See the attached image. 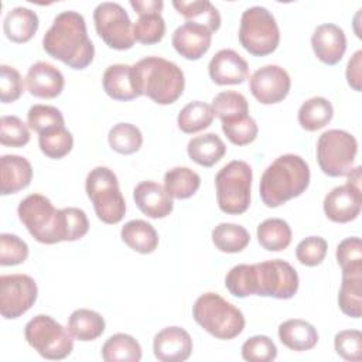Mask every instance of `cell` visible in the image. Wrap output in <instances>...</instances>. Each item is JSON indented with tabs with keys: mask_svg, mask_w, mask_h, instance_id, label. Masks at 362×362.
<instances>
[{
	"mask_svg": "<svg viewBox=\"0 0 362 362\" xmlns=\"http://www.w3.org/2000/svg\"><path fill=\"white\" fill-rule=\"evenodd\" d=\"M297 270L281 259L233 266L225 276V287L239 298L247 296L293 298L298 291Z\"/></svg>",
	"mask_w": 362,
	"mask_h": 362,
	"instance_id": "cell-1",
	"label": "cell"
},
{
	"mask_svg": "<svg viewBox=\"0 0 362 362\" xmlns=\"http://www.w3.org/2000/svg\"><path fill=\"white\" fill-rule=\"evenodd\" d=\"M44 51L72 69H85L95 57V45L88 35L86 21L78 11L57 14L42 37Z\"/></svg>",
	"mask_w": 362,
	"mask_h": 362,
	"instance_id": "cell-2",
	"label": "cell"
},
{
	"mask_svg": "<svg viewBox=\"0 0 362 362\" xmlns=\"http://www.w3.org/2000/svg\"><path fill=\"white\" fill-rule=\"evenodd\" d=\"M310 167L297 154L277 157L262 174L259 194L263 204L277 208L287 201L300 197L310 185Z\"/></svg>",
	"mask_w": 362,
	"mask_h": 362,
	"instance_id": "cell-3",
	"label": "cell"
},
{
	"mask_svg": "<svg viewBox=\"0 0 362 362\" xmlns=\"http://www.w3.org/2000/svg\"><path fill=\"white\" fill-rule=\"evenodd\" d=\"M132 66L140 93L153 102L171 105L182 95L185 78L177 64L161 57H146Z\"/></svg>",
	"mask_w": 362,
	"mask_h": 362,
	"instance_id": "cell-4",
	"label": "cell"
},
{
	"mask_svg": "<svg viewBox=\"0 0 362 362\" xmlns=\"http://www.w3.org/2000/svg\"><path fill=\"white\" fill-rule=\"evenodd\" d=\"M195 322L218 339H233L245 329L243 313L218 293L201 294L192 305Z\"/></svg>",
	"mask_w": 362,
	"mask_h": 362,
	"instance_id": "cell-5",
	"label": "cell"
},
{
	"mask_svg": "<svg viewBox=\"0 0 362 362\" xmlns=\"http://www.w3.org/2000/svg\"><path fill=\"white\" fill-rule=\"evenodd\" d=\"M17 214L21 223L37 242L44 245L65 242L62 209H57L45 195H27L20 201Z\"/></svg>",
	"mask_w": 362,
	"mask_h": 362,
	"instance_id": "cell-6",
	"label": "cell"
},
{
	"mask_svg": "<svg viewBox=\"0 0 362 362\" xmlns=\"http://www.w3.org/2000/svg\"><path fill=\"white\" fill-rule=\"evenodd\" d=\"M85 189L99 221L107 225H116L124 218L126 201L113 170L103 165L90 170L86 175Z\"/></svg>",
	"mask_w": 362,
	"mask_h": 362,
	"instance_id": "cell-7",
	"label": "cell"
},
{
	"mask_svg": "<svg viewBox=\"0 0 362 362\" xmlns=\"http://www.w3.org/2000/svg\"><path fill=\"white\" fill-rule=\"evenodd\" d=\"M253 173L250 165L242 160L229 161L215 175L216 202L222 212L240 215L250 205Z\"/></svg>",
	"mask_w": 362,
	"mask_h": 362,
	"instance_id": "cell-8",
	"label": "cell"
},
{
	"mask_svg": "<svg viewBox=\"0 0 362 362\" xmlns=\"http://www.w3.org/2000/svg\"><path fill=\"white\" fill-rule=\"evenodd\" d=\"M239 42L253 57H266L276 51L280 30L272 11L262 6H252L242 13Z\"/></svg>",
	"mask_w": 362,
	"mask_h": 362,
	"instance_id": "cell-9",
	"label": "cell"
},
{
	"mask_svg": "<svg viewBox=\"0 0 362 362\" xmlns=\"http://www.w3.org/2000/svg\"><path fill=\"white\" fill-rule=\"evenodd\" d=\"M27 344L42 358L51 361L65 359L74 349V337L52 317L38 314L24 328Z\"/></svg>",
	"mask_w": 362,
	"mask_h": 362,
	"instance_id": "cell-10",
	"label": "cell"
},
{
	"mask_svg": "<svg viewBox=\"0 0 362 362\" xmlns=\"http://www.w3.org/2000/svg\"><path fill=\"white\" fill-rule=\"evenodd\" d=\"M358 153V141L354 134L331 129L324 132L317 141V161L328 177H344L352 168Z\"/></svg>",
	"mask_w": 362,
	"mask_h": 362,
	"instance_id": "cell-11",
	"label": "cell"
},
{
	"mask_svg": "<svg viewBox=\"0 0 362 362\" xmlns=\"http://www.w3.org/2000/svg\"><path fill=\"white\" fill-rule=\"evenodd\" d=\"M93 23L98 35L109 48L124 51L134 45L133 23L119 3H99L93 10Z\"/></svg>",
	"mask_w": 362,
	"mask_h": 362,
	"instance_id": "cell-12",
	"label": "cell"
},
{
	"mask_svg": "<svg viewBox=\"0 0 362 362\" xmlns=\"http://www.w3.org/2000/svg\"><path fill=\"white\" fill-rule=\"evenodd\" d=\"M38 287L28 274L0 276V314L6 320H16L25 314L37 301Z\"/></svg>",
	"mask_w": 362,
	"mask_h": 362,
	"instance_id": "cell-13",
	"label": "cell"
},
{
	"mask_svg": "<svg viewBox=\"0 0 362 362\" xmlns=\"http://www.w3.org/2000/svg\"><path fill=\"white\" fill-rule=\"evenodd\" d=\"M291 88L288 72L279 65H264L249 79V89L262 105H274L287 98Z\"/></svg>",
	"mask_w": 362,
	"mask_h": 362,
	"instance_id": "cell-14",
	"label": "cell"
},
{
	"mask_svg": "<svg viewBox=\"0 0 362 362\" xmlns=\"http://www.w3.org/2000/svg\"><path fill=\"white\" fill-rule=\"evenodd\" d=\"M154 356L161 362H182L192 354V338L181 327H165L154 335Z\"/></svg>",
	"mask_w": 362,
	"mask_h": 362,
	"instance_id": "cell-15",
	"label": "cell"
},
{
	"mask_svg": "<svg viewBox=\"0 0 362 362\" xmlns=\"http://www.w3.org/2000/svg\"><path fill=\"white\" fill-rule=\"evenodd\" d=\"M212 33L197 23L185 21L175 28L171 37V44L174 49L189 61H197L202 58L211 48Z\"/></svg>",
	"mask_w": 362,
	"mask_h": 362,
	"instance_id": "cell-16",
	"label": "cell"
},
{
	"mask_svg": "<svg viewBox=\"0 0 362 362\" xmlns=\"http://www.w3.org/2000/svg\"><path fill=\"white\" fill-rule=\"evenodd\" d=\"M208 72L216 85H240L249 76V65L235 49L223 48L211 58Z\"/></svg>",
	"mask_w": 362,
	"mask_h": 362,
	"instance_id": "cell-17",
	"label": "cell"
},
{
	"mask_svg": "<svg viewBox=\"0 0 362 362\" xmlns=\"http://www.w3.org/2000/svg\"><path fill=\"white\" fill-rule=\"evenodd\" d=\"M322 206L329 221L337 223L351 222L361 214L362 192L346 184L338 185L325 195Z\"/></svg>",
	"mask_w": 362,
	"mask_h": 362,
	"instance_id": "cell-18",
	"label": "cell"
},
{
	"mask_svg": "<svg viewBox=\"0 0 362 362\" xmlns=\"http://www.w3.org/2000/svg\"><path fill=\"white\" fill-rule=\"evenodd\" d=\"M311 45L315 57L321 62L335 65L342 59L346 51V37L339 25L325 23L320 24L314 30L311 35Z\"/></svg>",
	"mask_w": 362,
	"mask_h": 362,
	"instance_id": "cell-19",
	"label": "cell"
},
{
	"mask_svg": "<svg viewBox=\"0 0 362 362\" xmlns=\"http://www.w3.org/2000/svg\"><path fill=\"white\" fill-rule=\"evenodd\" d=\"M25 85L28 92L35 98L54 99L61 95L65 79L57 66L45 61H38L28 68Z\"/></svg>",
	"mask_w": 362,
	"mask_h": 362,
	"instance_id": "cell-20",
	"label": "cell"
},
{
	"mask_svg": "<svg viewBox=\"0 0 362 362\" xmlns=\"http://www.w3.org/2000/svg\"><path fill=\"white\" fill-rule=\"evenodd\" d=\"M133 199L137 208L153 219L165 218L173 212V198L167 194L163 185L147 180L139 182L133 189Z\"/></svg>",
	"mask_w": 362,
	"mask_h": 362,
	"instance_id": "cell-21",
	"label": "cell"
},
{
	"mask_svg": "<svg viewBox=\"0 0 362 362\" xmlns=\"http://www.w3.org/2000/svg\"><path fill=\"white\" fill-rule=\"evenodd\" d=\"M102 85L106 95L115 100L126 102L141 96L134 79L133 66L127 64L109 65L103 72Z\"/></svg>",
	"mask_w": 362,
	"mask_h": 362,
	"instance_id": "cell-22",
	"label": "cell"
},
{
	"mask_svg": "<svg viewBox=\"0 0 362 362\" xmlns=\"http://www.w3.org/2000/svg\"><path fill=\"white\" fill-rule=\"evenodd\" d=\"M33 180V167L25 157L4 154L0 158V194H17Z\"/></svg>",
	"mask_w": 362,
	"mask_h": 362,
	"instance_id": "cell-23",
	"label": "cell"
},
{
	"mask_svg": "<svg viewBox=\"0 0 362 362\" xmlns=\"http://www.w3.org/2000/svg\"><path fill=\"white\" fill-rule=\"evenodd\" d=\"M277 334L284 346L297 352L313 349L320 338L317 328L301 318H291L281 322Z\"/></svg>",
	"mask_w": 362,
	"mask_h": 362,
	"instance_id": "cell-24",
	"label": "cell"
},
{
	"mask_svg": "<svg viewBox=\"0 0 362 362\" xmlns=\"http://www.w3.org/2000/svg\"><path fill=\"white\" fill-rule=\"evenodd\" d=\"M40 25V20L35 11L31 8L18 6L11 8L3 21V31L6 37L17 44L30 41Z\"/></svg>",
	"mask_w": 362,
	"mask_h": 362,
	"instance_id": "cell-25",
	"label": "cell"
},
{
	"mask_svg": "<svg viewBox=\"0 0 362 362\" xmlns=\"http://www.w3.org/2000/svg\"><path fill=\"white\" fill-rule=\"evenodd\" d=\"M122 240L134 252L141 255L153 253L158 246V235L154 226L143 219H132L122 226Z\"/></svg>",
	"mask_w": 362,
	"mask_h": 362,
	"instance_id": "cell-26",
	"label": "cell"
},
{
	"mask_svg": "<svg viewBox=\"0 0 362 362\" xmlns=\"http://www.w3.org/2000/svg\"><path fill=\"white\" fill-rule=\"evenodd\" d=\"M187 153L194 163L202 167H212L226 154V146L218 134L205 133L188 141Z\"/></svg>",
	"mask_w": 362,
	"mask_h": 362,
	"instance_id": "cell-27",
	"label": "cell"
},
{
	"mask_svg": "<svg viewBox=\"0 0 362 362\" xmlns=\"http://www.w3.org/2000/svg\"><path fill=\"white\" fill-rule=\"evenodd\" d=\"M106 328L105 318L89 308H78L68 318V329L71 335L82 342L98 339Z\"/></svg>",
	"mask_w": 362,
	"mask_h": 362,
	"instance_id": "cell-28",
	"label": "cell"
},
{
	"mask_svg": "<svg viewBox=\"0 0 362 362\" xmlns=\"http://www.w3.org/2000/svg\"><path fill=\"white\" fill-rule=\"evenodd\" d=\"M175 10L189 23H197L215 33L221 27V14L218 8L208 0H174Z\"/></svg>",
	"mask_w": 362,
	"mask_h": 362,
	"instance_id": "cell-29",
	"label": "cell"
},
{
	"mask_svg": "<svg viewBox=\"0 0 362 362\" xmlns=\"http://www.w3.org/2000/svg\"><path fill=\"white\" fill-rule=\"evenodd\" d=\"M332 103L322 96H314L307 99L301 103L297 113L300 126L307 132H317L325 127L332 120Z\"/></svg>",
	"mask_w": 362,
	"mask_h": 362,
	"instance_id": "cell-30",
	"label": "cell"
},
{
	"mask_svg": "<svg viewBox=\"0 0 362 362\" xmlns=\"http://www.w3.org/2000/svg\"><path fill=\"white\" fill-rule=\"evenodd\" d=\"M100 354L105 362H139L143 355L139 341L123 332L109 337Z\"/></svg>",
	"mask_w": 362,
	"mask_h": 362,
	"instance_id": "cell-31",
	"label": "cell"
},
{
	"mask_svg": "<svg viewBox=\"0 0 362 362\" xmlns=\"http://www.w3.org/2000/svg\"><path fill=\"white\" fill-rule=\"evenodd\" d=\"M290 225L280 218H267L257 226V240L269 252H281L291 243Z\"/></svg>",
	"mask_w": 362,
	"mask_h": 362,
	"instance_id": "cell-32",
	"label": "cell"
},
{
	"mask_svg": "<svg viewBox=\"0 0 362 362\" xmlns=\"http://www.w3.org/2000/svg\"><path fill=\"white\" fill-rule=\"evenodd\" d=\"M339 310L352 318L362 315V272L342 273L341 288L338 293Z\"/></svg>",
	"mask_w": 362,
	"mask_h": 362,
	"instance_id": "cell-33",
	"label": "cell"
},
{
	"mask_svg": "<svg viewBox=\"0 0 362 362\" xmlns=\"http://www.w3.org/2000/svg\"><path fill=\"white\" fill-rule=\"evenodd\" d=\"M201 185V177L188 167H174L164 174V189L171 198H191Z\"/></svg>",
	"mask_w": 362,
	"mask_h": 362,
	"instance_id": "cell-34",
	"label": "cell"
},
{
	"mask_svg": "<svg viewBox=\"0 0 362 362\" xmlns=\"http://www.w3.org/2000/svg\"><path fill=\"white\" fill-rule=\"evenodd\" d=\"M214 117H215V113L211 105L201 100H194L187 103L180 110L177 117V124L182 133L194 134L209 127L214 122Z\"/></svg>",
	"mask_w": 362,
	"mask_h": 362,
	"instance_id": "cell-35",
	"label": "cell"
},
{
	"mask_svg": "<svg viewBox=\"0 0 362 362\" xmlns=\"http://www.w3.org/2000/svg\"><path fill=\"white\" fill-rule=\"evenodd\" d=\"M212 242L215 247L223 253H238L246 249L250 235L246 228L238 223L222 222L212 229Z\"/></svg>",
	"mask_w": 362,
	"mask_h": 362,
	"instance_id": "cell-36",
	"label": "cell"
},
{
	"mask_svg": "<svg viewBox=\"0 0 362 362\" xmlns=\"http://www.w3.org/2000/svg\"><path fill=\"white\" fill-rule=\"evenodd\" d=\"M107 141L112 150L127 156L140 150L143 134L140 129L132 123H117L109 130Z\"/></svg>",
	"mask_w": 362,
	"mask_h": 362,
	"instance_id": "cell-37",
	"label": "cell"
},
{
	"mask_svg": "<svg viewBox=\"0 0 362 362\" xmlns=\"http://www.w3.org/2000/svg\"><path fill=\"white\" fill-rule=\"evenodd\" d=\"M38 146L44 156L59 160L71 153L74 147V137L65 126H61L38 134Z\"/></svg>",
	"mask_w": 362,
	"mask_h": 362,
	"instance_id": "cell-38",
	"label": "cell"
},
{
	"mask_svg": "<svg viewBox=\"0 0 362 362\" xmlns=\"http://www.w3.org/2000/svg\"><path fill=\"white\" fill-rule=\"evenodd\" d=\"M211 106L215 116L221 119V123L249 115V103L246 98L235 90L219 92L214 96Z\"/></svg>",
	"mask_w": 362,
	"mask_h": 362,
	"instance_id": "cell-39",
	"label": "cell"
},
{
	"mask_svg": "<svg viewBox=\"0 0 362 362\" xmlns=\"http://www.w3.org/2000/svg\"><path fill=\"white\" fill-rule=\"evenodd\" d=\"M165 34V21L158 11L140 14L137 21L133 24V37L134 41L151 45L163 40Z\"/></svg>",
	"mask_w": 362,
	"mask_h": 362,
	"instance_id": "cell-40",
	"label": "cell"
},
{
	"mask_svg": "<svg viewBox=\"0 0 362 362\" xmlns=\"http://www.w3.org/2000/svg\"><path fill=\"white\" fill-rule=\"evenodd\" d=\"M27 124L38 134L65 124L59 109L49 105H33L27 113Z\"/></svg>",
	"mask_w": 362,
	"mask_h": 362,
	"instance_id": "cell-41",
	"label": "cell"
},
{
	"mask_svg": "<svg viewBox=\"0 0 362 362\" xmlns=\"http://www.w3.org/2000/svg\"><path fill=\"white\" fill-rule=\"evenodd\" d=\"M222 132L228 140L235 146H246L256 140L259 127L249 115L236 117L233 120L222 122Z\"/></svg>",
	"mask_w": 362,
	"mask_h": 362,
	"instance_id": "cell-42",
	"label": "cell"
},
{
	"mask_svg": "<svg viewBox=\"0 0 362 362\" xmlns=\"http://www.w3.org/2000/svg\"><path fill=\"white\" fill-rule=\"evenodd\" d=\"M337 262L342 273L362 272V245L361 238L351 236L345 238L337 246Z\"/></svg>",
	"mask_w": 362,
	"mask_h": 362,
	"instance_id": "cell-43",
	"label": "cell"
},
{
	"mask_svg": "<svg viewBox=\"0 0 362 362\" xmlns=\"http://www.w3.org/2000/svg\"><path fill=\"white\" fill-rule=\"evenodd\" d=\"M242 358L249 362H272L277 356V346L267 335H253L242 345Z\"/></svg>",
	"mask_w": 362,
	"mask_h": 362,
	"instance_id": "cell-44",
	"label": "cell"
},
{
	"mask_svg": "<svg viewBox=\"0 0 362 362\" xmlns=\"http://www.w3.org/2000/svg\"><path fill=\"white\" fill-rule=\"evenodd\" d=\"M28 126L17 116H1L0 143L8 147H24L30 141Z\"/></svg>",
	"mask_w": 362,
	"mask_h": 362,
	"instance_id": "cell-45",
	"label": "cell"
},
{
	"mask_svg": "<svg viewBox=\"0 0 362 362\" xmlns=\"http://www.w3.org/2000/svg\"><path fill=\"white\" fill-rule=\"evenodd\" d=\"M28 245L13 233L0 235V264L1 266H17L27 260Z\"/></svg>",
	"mask_w": 362,
	"mask_h": 362,
	"instance_id": "cell-46",
	"label": "cell"
},
{
	"mask_svg": "<svg viewBox=\"0 0 362 362\" xmlns=\"http://www.w3.org/2000/svg\"><path fill=\"white\" fill-rule=\"evenodd\" d=\"M328 243L321 236H308L303 239L296 247L297 260L308 267H314L322 263L327 256Z\"/></svg>",
	"mask_w": 362,
	"mask_h": 362,
	"instance_id": "cell-47",
	"label": "cell"
},
{
	"mask_svg": "<svg viewBox=\"0 0 362 362\" xmlns=\"http://www.w3.org/2000/svg\"><path fill=\"white\" fill-rule=\"evenodd\" d=\"M334 348L342 359L359 362L362 359V332L359 329L339 331L334 338Z\"/></svg>",
	"mask_w": 362,
	"mask_h": 362,
	"instance_id": "cell-48",
	"label": "cell"
},
{
	"mask_svg": "<svg viewBox=\"0 0 362 362\" xmlns=\"http://www.w3.org/2000/svg\"><path fill=\"white\" fill-rule=\"evenodd\" d=\"M24 92V82L20 72L6 64L0 65V100L3 103L16 102Z\"/></svg>",
	"mask_w": 362,
	"mask_h": 362,
	"instance_id": "cell-49",
	"label": "cell"
},
{
	"mask_svg": "<svg viewBox=\"0 0 362 362\" xmlns=\"http://www.w3.org/2000/svg\"><path fill=\"white\" fill-rule=\"evenodd\" d=\"M64 216V236L65 242H74L83 238L89 230V221L86 214L74 206L62 208Z\"/></svg>",
	"mask_w": 362,
	"mask_h": 362,
	"instance_id": "cell-50",
	"label": "cell"
},
{
	"mask_svg": "<svg viewBox=\"0 0 362 362\" xmlns=\"http://www.w3.org/2000/svg\"><path fill=\"white\" fill-rule=\"evenodd\" d=\"M345 76H346L348 85L354 90L361 92L362 89V51L361 49H358L348 61Z\"/></svg>",
	"mask_w": 362,
	"mask_h": 362,
	"instance_id": "cell-51",
	"label": "cell"
},
{
	"mask_svg": "<svg viewBox=\"0 0 362 362\" xmlns=\"http://www.w3.org/2000/svg\"><path fill=\"white\" fill-rule=\"evenodd\" d=\"M130 6L140 16V14L153 13V11L161 13L164 3L163 0H130Z\"/></svg>",
	"mask_w": 362,
	"mask_h": 362,
	"instance_id": "cell-52",
	"label": "cell"
},
{
	"mask_svg": "<svg viewBox=\"0 0 362 362\" xmlns=\"http://www.w3.org/2000/svg\"><path fill=\"white\" fill-rule=\"evenodd\" d=\"M361 171H362V168H361V165H358V167L352 168V170L346 174V177H348L346 185L352 187V188L356 189V191H361Z\"/></svg>",
	"mask_w": 362,
	"mask_h": 362,
	"instance_id": "cell-53",
	"label": "cell"
}]
</instances>
